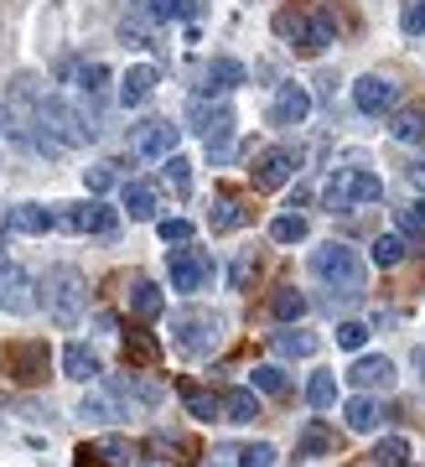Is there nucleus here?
Masks as SVG:
<instances>
[{
    "label": "nucleus",
    "mask_w": 425,
    "mask_h": 467,
    "mask_svg": "<svg viewBox=\"0 0 425 467\" xmlns=\"http://www.w3.org/2000/svg\"><path fill=\"white\" fill-rule=\"evenodd\" d=\"M63 374L67 379H78V384H94L98 379V353L83 348V343H67L63 348Z\"/></svg>",
    "instance_id": "obj_20"
},
{
    "label": "nucleus",
    "mask_w": 425,
    "mask_h": 467,
    "mask_svg": "<svg viewBox=\"0 0 425 467\" xmlns=\"http://www.w3.org/2000/svg\"><path fill=\"white\" fill-rule=\"evenodd\" d=\"M32 291H36V281L21 265L0 270V306H5L11 317H26V312H36V306H42V296H32Z\"/></svg>",
    "instance_id": "obj_10"
},
{
    "label": "nucleus",
    "mask_w": 425,
    "mask_h": 467,
    "mask_svg": "<svg viewBox=\"0 0 425 467\" xmlns=\"http://www.w3.org/2000/svg\"><path fill=\"white\" fill-rule=\"evenodd\" d=\"M405 457H409V447L399 441V436H384V441L374 447V462L378 467H405Z\"/></svg>",
    "instance_id": "obj_39"
},
{
    "label": "nucleus",
    "mask_w": 425,
    "mask_h": 467,
    "mask_svg": "<svg viewBox=\"0 0 425 467\" xmlns=\"http://www.w3.org/2000/svg\"><path fill=\"white\" fill-rule=\"evenodd\" d=\"M187 410L197 420H218L223 416V395H202V389H187Z\"/></svg>",
    "instance_id": "obj_36"
},
{
    "label": "nucleus",
    "mask_w": 425,
    "mask_h": 467,
    "mask_svg": "<svg viewBox=\"0 0 425 467\" xmlns=\"http://www.w3.org/2000/svg\"><path fill=\"white\" fill-rule=\"evenodd\" d=\"M104 187H115V171L109 167H88V192H104Z\"/></svg>",
    "instance_id": "obj_47"
},
{
    "label": "nucleus",
    "mask_w": 425,
    "mask_h": 467,
    "mask_svg": "<svg viewBox=\"0 0 425 467\" xmlns=\"http://www.w3.org/2000/svg\"><path fill=\"white\" fill-rule=\"evenodd\" d=\"M125 213H130L135 223L156 218V187L150 182H125Z\"/></svg>",
    "instance_id": "obj_22"
},
{
    "label": "nucleus",
    "mask_w": 425,
    "mask_h": 467,
    "mask_svg": "<svg viewBox=\"0 0 425 467\" xmlns=\"http://www.w3.org/2000/svg\"><path fill=\"white\" fill-rule=\"evenodd\" d=\"M332 447V436L322 431V426H306V436H301V451H327Z\"/></svg>",
    "instance_id": "obj_46"
},
{
    "label": "nucleus",
    "mask_w": 425,
    "mask_h": 467,
    "mask_svg": "<svg viewBox=\"0 0 425 467\" xmlns=\"http://www.w3.org/2000/svg\"><path fill=\"white\" fill-rule=\"evenodd\" d=\"M275 348L285 353V358H311V353H316V337L311 333H275Z\"/></svg>",
    "instance_id": "obj_35"
},
{
    "label": "nucleus",
    "mask_w": 425,
    "mask_h": 467,
    "mask_svg": "<svg viewBox=\"0 0 425 467\" xmlns=\"http://www.w3.org/2000/svg\"><path fill=\"white\" fill-rule=\"evenodd\" d=\"M254 254H239V260H233V270H229V281H233V291H249V281H254Z\"/></svg>",
    "instance_id": "obj_44"
},
{
    "label": "nucleus",
    "mask_w": 425,
    "mask_h": 467,
    "mask_svg": "<svg viewBox=\"0 0 425 467\" xmlns=\"http://www.w3.org/2000/svg\"><path fill=\"white\" fill-rule=\"evenodd\" d=\"M156 358H161V343H156L150 333H130V337H125V364H135V368H150Z\"/></svg>",
    "instance_id": "obj_26"
},
{
    "label": "nucleus",
    "mask_w": 425,
    "mask_h": 467,
    "mask_svg": "<svg viewBox=\"0 0 425 467\" xmlns=\"http://www.w3.org/2000/svg\"><path fill=\"white\" fill-rule=\"evenodd\" d=\"M208 467H239V447H218Z\"/></svg>",
    "instance_id": "obj_48"
},
{
    "label": "nucleus",
    "mask_w": 425,
    "mask_h": 467,
    "mask_svg": "<svg viewBox=\"0 0 425 467\" xmlns=\"http://www.w3.org/2000/svg\"><path fill=\"white\" fill-rule=\"evenodd\" d=\"M420 208H425V202H420Z\"/></svg>",
    "instance_id": "obj_51"
},
{
    "label": "nucleus",
    "mask_w": 425,
    "mask_h": 467,
    "mask_svg": "<svg viewBox=\"0 0 425 467\" xmlns=\"http://www.w3.org/2000/svg\"><path fill=\"white\" fill-rule=\"evenodd\" d=\"M187 119H192V130L208 140V150H223L233 135V109L229 104H208V99H192L187 104Z\"/></svg>",
    "instance_id": "obj_9"
},
{
    "label": "nucleus",
    "mask_w": 425,
    "mask_h": 467,
    "mask_svg": "<svg viewBox=\"0 0 425 467\" xmlns=\"http://www.w3.org/2000/svg\"><path fill=\"white\" fill-rule=\"evenodd\" d=\"M378 198H384V182L363 167H337L327 177V187H322L327 213H358V208H368V202H378Z\"/></svg>",
    "instance_id": "obj_2"
},
{
    "label": "nucleus",
    "mask_w": 425,
    "mask_h": 467,
    "mask_svg": "<svg viewBox=\"0 0 425 467\" xmlns=\"http://www.w3.org/2000/svg\"><path fill=\"white\" fill-rule=\"evenodd\" d=\"M244 84V67L233 63V57H212L208 67V88H239Z\"/></svg>",
    "instance_id": "obj_32"
},
{
    "label": "nucleus",
    "mask_w": 425,
    "mask_h": 467,
    "mask_svg": "<svg viewBox=\"0 0 425 467\" xmlns=\"http://www.w3.org/2000/svg\"><path fill=\"white\" fill-rule=\"evenodd\" d=\"M311 115V94L301 84H280L270 99V125H301Z\"/></svg>",
    "instance_id": "obj_13"
},
{
    "label": "nucleus",
    "mask_w": 425,
    "mask_h": 467,
    "mask_svg": "<svg viewBox=\"0 0 425 467\" xmlns=\"http://www.w3.org/2000/svg\"><path fill=\"white\" fill-rule=\"evenodd\" d=\"M368 254H374V265H378V270H394V265H399V260L409 254V244H405V234H378Z\"/></svg>",
    "instance_id": "obj_25"
},
{
    "label": "nucleus",
    "mask_w": 425,
    "mask_h": 467,
    "mask_svg": "<svg viewBox=\"0 0 425 467\" xmlns=\"http://www.w3.org/2000/svg\"><path fill=\"white\" fill-rule=\"evenodd\" d=\"M405 177H409V187H425V161H415V167H409Z\"/></svg>",
    "instance_id": "obj_49"
},
{
    "label": "nucleus",
    "mask_w": 425,
    "mask_h": 467,
    "mask_svg": "<svg viewBox=\"0 0 425 467\" xmlns=\"http://www.w3.org/2000/svg\"><path fill=\"white\" fill-rule=\"evenodd\" d=\"M275 32L285 36L295 52H327L332 42H337L332 21H327V16H306V11H280V16H275Z\"/></svg>",
    "instance_id": "obj_6"
},
{
    "label": "nucleus",
    "mask_w": 425,
    "mask_h": 467,
    "mask_svg": "<svg viewBox=\"0 0 425 467\" xmlns=\"http://www.w3.org/2000/svg\"><path fill=\"white\" fill-rule=\"evenodd\" d=\"M405 32L425 36V0H405Z\"/></svg>",
    "instance_id": "obj_45"
},
{
    "label": "nucleus",
    "mask_w": 425,
    "mask_h": 467,
    "mask_svg": "<svg viewBox=\"0 0 425 467\" xmlns=\"http://www.w3.org/2000/svg\"><path fill=\"white\" fill-rule=\"evenodd\" d=\"M295 167H301V161H295V150H285V146L264 150L260 167H254V187H260V192H275V187H285L295 177Z\"/></svg>",
    "instance_id": "obj_12"
},
{
    "label": "nucleus",
    "mask_w": 425,
    "mask_h": 467,
    "mask_svg": "<svg viewBox=\"0 0 425 467\" xmlns=\"http://www.w3.org/2000/svg\"><path fill=\"white\" fill-rule=\"evenodd\" d=\"M197 0H146V16L150 21H197Z\"/></svg>",
    "instance_id": "obj_24"
},
{
    "label": "nucleus",
    "mask_w": 425,
    "mask_h": 467,
    "mask_svg": "<svg viewBox=\"0 0 425 467\" xmlns=\"http://www.w3.org/2000/svg\"><path fill=\"white\" fill-rule=\"evenodd\" d=\"M42 306H47V317L57 327H73L83 317V306H88V285L73 265H52L47 281H42Z\"/></svg>",
    "instance_id": "obj_1"
},
{
    "label": "nucleus",
    "mask_w": 425,
    "mask_h": 467,
    "mask_svg": "<svg viewBox=\"0 0 425 467\" xmlns=\"http://www.w3.org/2000/svg\"><path fill=\"white\" fill-rule=\"evenodd\" d=\"M311 270H316V281L322 285H332L337 296H363V260H358V250L353 244H322V250L311 254Z\"/></svg>",
    "instance_id": "obj_3"
},
{
    "label": "nucleus",
    "mask_w": 425,
    "mask_h": 467,
    "mask_svg": "<svg viewBox=\"0 0 425 467\" xmlns=\"http://www.w3.org/2000/svg\"><path fill=\"white\" fill-rule=\"evenodd\" d=\"M223 420H233V426L260 420V389H254V384H249V389H229V395H223Z\"/></svg>",
    "instance_id": "obj_19"
},
{
    "label": "nucleus",
    "mask_w": 425,
    "mask_h": 467,
    "mask_svg": "<svg viewBox=\"0 0 425 467\" xmlns=\"http://www.w3.org/2000/svg\"><path fill=\"white\" fill-rule=\"evenodd\" d=\"M394 99H399V84H394V78L368 73V78H358V84H353V104H358L363 115H389Z\"/></svg>",
    "instance_id": "obj_11"
},
{
    "label": "nucleus",
    "mask_w": 425,
    "mask_h": 467,
    "mask_svg": "<svg viewBox=\"0 0 425 467\" xmlns=\"http://www.w3.org/2000/svg\"><path fill=\"white\" fill-rule=\"evenodd\" d=\"M347 379L358 384V389H389V384H394V364H389V358H353Z\"/></svg>",
    "instance_id": "obj_16"
},
{
    "label": "nucleus",
    "mask_w": 425,
    "mask_h": 467,
    "mask_svg": "<svg viewBox=\"0 0 425 467\" xmlns=\"http://www.w3.org/2000/svg\"><path fill=\"white\" fill-rule=\"evenodd\" d=\"M208 223H212V234H229V229H239V223H249V213H244V202L239 198H218Z\"/></svg>",
    "instance_id": "obj_27"
},
{
    "label": "nucleus",
    "mask_w": 425,
    "mask_h": 467,
    "mask_svg": "<svg viewBox=\"0 0 425 467\" xmlns=\"http://www.w3.org/2000/svg\"><path fill=\"white\" fill-rule=\"evenodd\" d=\"M239 467H275V447H270V441H254V447H239Z\"/></svg>",
    "instance_id": "obj_41"
},
{
    "label": "nucleus",
    "mask_w": 425,
    "mask_h": 467,
    "mask_svg": "<svg viewBox=\"0 0 425 467\" xmlns=\"http://www.w3.org/2000/svg\"><path fill=\"white\" fill-rule=\"evenodd\" d=\"M52 229H67V234H109L119 229V213L104 208V202H57L52 208Z\"/></svg>",
    "instance_id": "obj_7"
},
{
    "label": "nucleus",
    "mask_w": 425,
    "mask_h": 467,
    "mask_svg": "<svg viewBox=\"0 0 425 467\" xmlns=\"http://www.w3.org/2000/svg\"><path fill=\"white\" fill-rule=\"evenodd\" d=\"M270 312H275L280 322H301L306 317V296H301L295 285H280L275 296H270Z\"/></svg>",
    "instance_id": "obj_28"
},
{
    "label": "nucleus",
    "mask_w": 425,
    "mask_h": 467,
    "mask_svg": "<svg viewBox=\"0 0 425 467\" xmlns=\"http://www.w3.org/2000/svg\"><path fill=\"white\" fill-rule=\"evenodd\" d=\"M270 239H275V244H301V239H306V218H301V213L270 218Z\"/></svg>",
    "instance_id": "obj_29"
},
{
    "label": "nucleus",
    "mask_w": 425,
    "mask_h": 467,
    "mask_svg": "<svg viewBox=\"0 0 425 467\" xmlns=\"http://www.w3.org/2000/svg\"><path fill=\"white\" fill-rule=\"evenodd\" d=\"M36 130L52 135L57 146H83V140H94V135H98V125H88L78 109H67L63 99H52V94H47V99L36 104Z\"/></svg>",
    "instance_id": "obj_5"
},
{
    "label": "nucleus",
    "mask_w": 425,
    "mask_h": 467,
    "mask_svg": "<svg viewBox=\"0 0 425 467\" xmlns=\"http://www.w3.org/2000/svg\"><path fill=\"white\" fill-rule=\"evenodd\" d=\"M285 368H275V364H260L254 368V389H260V395H285Z\"/></svg>",
    "instance_id": "obj_38"
},
{
    "label": "nucleus",
    "mask_w": 425,
    "mask_h": 467,
    "mask_svg": "<svg viewBox=\"0 0 425 467\" xmlns=\"http://www.w3.org/2000/svg\"><path fill=\"white\" fill-rule=\"evenodd\" d=\"M166 182L177 187V198H187V192H192V161L171 150V156H166Z\"/></svg>",
    "instance_id": "obj_34"
},
{
    "label": "nucleus",
    "mask_w": 425,
    "mask_h": 467,
    "mask_svg": "<svg viewBox=\"0 0 425 467\" xmlns=\"http://www.w3.org/2000/svg\"><path fill=\"white\" fill-rule=\"evenodd\" d=\"M394 218H399V234H405V239H415V244H420V254H425V213H415V208H394Z\"/></svg>",
    "instance_id": "obj_40"
},
{
    "label": "nucleus",
    "mask_w": 425,
    "mask_h": 467,
    "mask_svg": "<svg viewBox=\"0 0 425 467\" xmlns=\"http://www.w3.org/2000/svg\"><path fill=\"white\" fill-rule=\"evenodd\" d=\"M306 405H311V410H332V405H337V379H332V374H311Z\"/></svg>",
    "instance_id": "obj_30"
},
{
    "label": "nucleus",
    "mask_w": 425,
    "mask_h": 467,
    "mask_svg": "<svg viewBox=\"0 0 425 467\" xmlns=\"http://www.w3.org/2000/svg\"><path fill=\"white\" fill-rule=\"evenodd\" d=\"M94 457H104V462H109V467H130L135 447H130V441H125V436H104V441H98V447H94Z\"/></svg>",
    "instance_id": "obj_33"
},
{
    "label": "nucleus",
    "mask_w": 425,
    "mask_h": 467,
    "mask_svg": "<svg viewBox=\"0 0 425 467\" xmlns=\"http://www.w3.org/2000/svg\"><path fill=\"white\" fill-rule=\"evenodd\" d=\"M156 229H161L166 244H192V223H187V218H161Z\"/></svg>",
    "instance_id": "obj_42"
},
{
    "label": "nucleus",
    "mask_w": 425,
    "mask_h": 467,
    "mask_svg": "<svg viewBox=\"0 0 425 467\" xmlns=\"http://www.w3.org/2000/svg\"><path fill=\"white\" fill-rule=\"evenodd\" d=\"M177 135H181V125H171V119H150L146 130L135 135V156H150V161H166V156L177 150Z\"/></svg>",
    "instance_id": "obj_14"
},
{
    "label": "nucleus",
    "mask_w": 425,
    "mask_h": 467,
    "mask_svg": "<svg viewBox=\"0 0 425 467\" xmlns=\"http://www.w3.org/2000/svg\"><path fill=\"white\" fill-rule=\"evenodd\" d=\"M394 140H405V146L425 140V109H399L394 115Z\"/></svg>",
    "instance_id": "obj_31"
},
{
    "label": "nucleus",
    "mask_w": 425,
    "mask_h": 467,
    "mask_svg": "<svg viewBox=\"0 0 425 467\" xmlns=\"http://www.w3.org/2000/svg\"><path fill=\"white\" fill-rule=\"evenodd\" d=\"M218 337H223V322H218V312H208V306H181L177 317H171V343H177L181 353H192V358L212 353Z\"/></svg>",
    "instance_id": "obj_4"
},
{
    "label": "nucleus",
    "mask_w": 425,
    "mask_h": 467,
    "mask_svg": "<svg viewBox=\"0 0 425 467\" xmlns=\"http://www.w3.org/2000/svg\"><path fill=\"white\" fill-rule=\"evenodd\" d=\"M415 368H420V374H425V348H415Z\"/></svg>",
    "instance_id": "obj_50"
},
{
    "label": "nucleus",
    "mask_w": 425,
    "mask_h": 467,
    "mask_svg": "<svg viewBox=\"0 0 425 467\" xmlns=\"http://www.w3.org/2000/svg\"><path fill=\"white\" fill-rule=\"evenodd\" d=\"M161 306H166V301H161V285H156V281H135L130 285V312H135V317H161Z\"/></svg>",
    "instance_id": "obj_23"
},
{
    "label": "nucleus",
    "mask_w": 425,
    "mask_h": 467,
    "mask_svg": "<svg viewBox=\"0 0 425 467\" xmlns=\"http://www.w3.org/2000/svg\"><path fill=\"white\" fill-rule=\"evenodd\" d=\"M5 368H16V379H42V368H47V348H42V343L5 348Z\"/></svg>",
    "instance_id": "obj_18"
},
{
    "label": "nucleus",
    "mask_w": 425,
    "mask_h": 467,
    "mask_svg": "<svg viewBox=\"0 0 425 467\" xmlns=\"http://www.w3.org/2000/svg\"><path fill=\"white\" fill-rule=\"evenodd\" d=\"M5 229L11 234H47L52 229V208H42V202H16V208L5 213Z\"/></svg>",
    "instance_id": "obj_17"
},
{
    "label": "nucleus",
    "mask_w": 425,
    "mask_h": 467,
    "mask_svg": "<svg viewBox=\"0 0 425 467\" xmlns=\"http://www.w3.org/2000/svg\"><path fill=\"white\" fill-rule=\"evenodd\" d=\"M104 78H109V67H104V63H83L78 67V94L98 99V94H104Z\"/></svg>",
    "instance_id": "obj_37"
},
{
    "label": "nucleus",
    "mask_w": 425,
    "mask_h": 467,
    "mask_svg": "<svg viewBox=\"0 0 425 467\" xmlns=\"http://www.w3.org/2000/svg\"><path fill=\"white\" fill-rule=\"evenodd\" d=\"M150 94H156V67H150V63L130 67V73L119 78V104H125V109H135V104H146Z\"/></svg>",
    "instance_id": "obj_15"
},
{
    "label": "nucleus",
    "mask_w": 425,
    "mask_h": 467,
    "mask_svg": "<svg viewBox=\"0 0 425 467\" xmlns=\"http://www.w3.org/2000/svg\"><path fill=\"white\" fill-rule=\"evenodd\" d=\"M363 343H368V327H363V322H343V327H337V348L358 353Z\"/></svg>",
    "instance_id": "obj_43"
},
{
    "label": "nucleus",
    "mask_w": 425,
    "mask_h": 467,
    "mask_svg": "<svg viewBox=\"0 0 425 467\" xmlns=\"http://www.w3.org/2000/svg\"><path fill=\"white\" fill-rule=\"evenodd\" d=\"M166 270H171V291H187V296L212 281V260L202 250H192V244H177L166 254Z\"/></svg>",
    "instance_id": "obj_8"
},
{
    "label": "nucleus",
    "mask_w": 425,
    "mask_h": 467,
    "mask_svg": "<svg viewBox=\"0 0 425 467\" xmlns=\"http://www.w3.org/2000/svg\"><path fill=\"white\" fill-rule=\"evenodd\" d=\"M343 416H347V431H378V420L389 416V410L374 405L368 395H353V400L343 405Z\"/></svg>",
    "instance_id": "obj_21"
}]
</instances>
